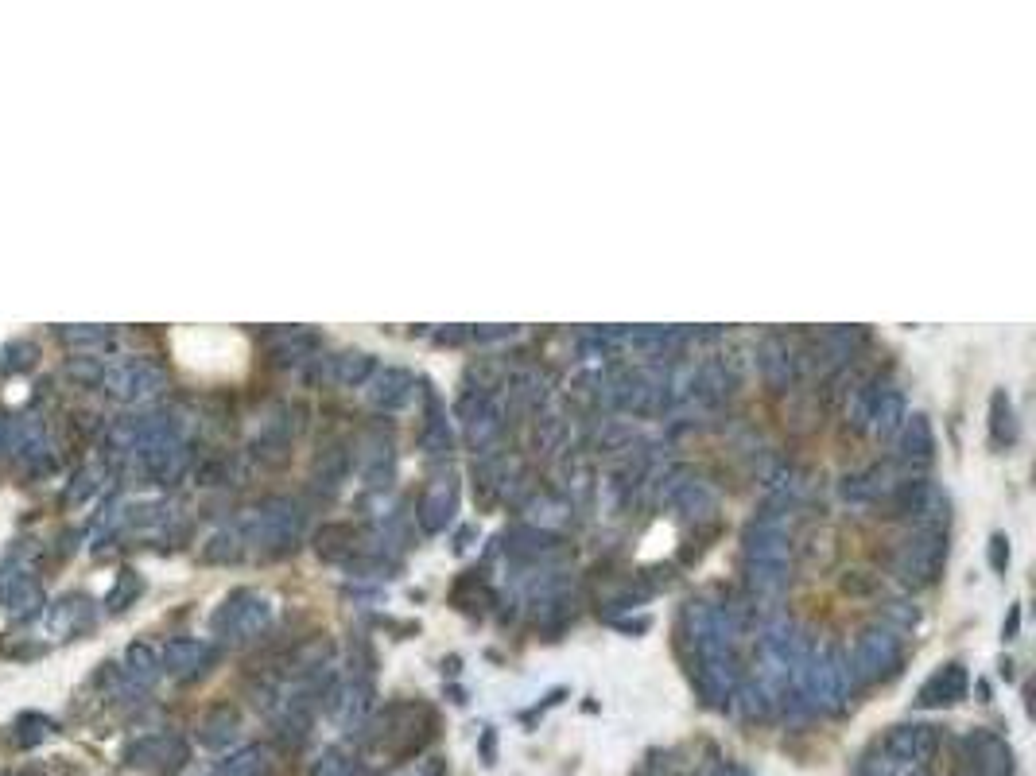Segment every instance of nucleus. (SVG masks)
<instances>
[{
	"mask_svg": "<svg viewBox=\"0 0 1036 776\" xmlns=\"http://www.w3.org/2000/svg\"><path fill=\"white\" fill-rule=\"evenodd\" d=\"M0 594H4L8 617H16V621H28L43 610V586L32 579V571H16L12 563L0 567Z\"/></svg>",
	"mask_w": 1036,
	"mask_h": 776,
	"instance_id": "1",
	"label": "nucleus"
},
{
	"mask_svg": "<svg viewBox=\"0 0 1036 776\" xmlns=\"http://www.w3.org/2000/svg\"><path fill=\"white\" fill-rule=\"evenodd\" d=\"M90 617H94V606H90V598H86V594H66V598H59V602L47 610L51 629H55V633H63V637L78 633V629H86V625H90Z\"/></svg>",
	"mask_w": 1036,
	"mask_h": 776,
	"instance_id": "2",
	"label": "nucleus"
},
{
	"mask_svg": "<svg viewBox=\"0 0 1036 776\" xmlns=\"http://www.w3.org/2000/svg\"><path fill=\"white\" fill-rule=\"evenodd\" d=\"M152 381H156V373H152L148 365H136V361H129V365H117V369H109V377H105V385H109V392H113V396H121V400H132V396H144Z\"/></svg>",
	"mask_w": 1036,
	"mask_h": 776,
	"instance_id": "3",
	"label": "nucleus"
},
{
	"mask_svg": "<svg viewBox=\"0 0 1036 776\" xmlns=\"http://www.w3.org/2000/svg\"><path fill=\"white\" fill-rule=\"evenodd\" d=\"M39 346L35 342H8L0 350V373H16V369H32Z\"/></svg>",
	"mask_w": 1036,
	"mask_h": 776,
	"instance_id": "4",
	"label": "nucleus"
},
{
	"mask_svg": "<svg viewBox=\"0 0 1036 776\" xmlns=\"http://www.w3.org/2000/svg\"><path fill=\"white\" fill-rule=\"evenodd\" d=\"M59 338H63L70 350H74V346H90V350H94V346L105 342V330H101V326H63Z\"/></svg>",
	"mask_w": 1036,
	"mask_h": 776,
	"instance_id": "5",
	"label": "nucleus"
},
{
	"mask_svg": "<svg viewBox=\"0 0 1036 776\" xmlns=\"http://www.w3.org/2000/svg\"><path fill=\"white\" fill-rule=\"evenodd\" d=\"M90 489H98V474H94V470H82V474L74 478V485L66 489V501L74 505V501H82V497H86Z\"/></svg>",
	"mask_w": 1036,
	"mask_h": 776,
	"instance_id": "6",
	"label": "nucleus"
}]
</instances>
